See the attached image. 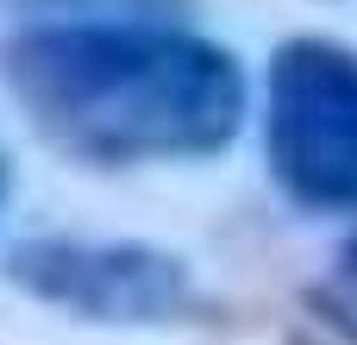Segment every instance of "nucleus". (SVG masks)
<instances>
[{"label": "nucleus", "instance_id": "f257e3e1", "mask_svg": "<svg viewBox=\"0 0 357 345\" xmlns=\"http://www.w3.org/2000/svg\"><path fill=\"white\" fill-rule=\"evenodd\" d=\"M0 82L44 145L88 170L220 157L245 126V69L169 19H31L0 38Z\"/></svg>", "mask_w": 357, "mask_h": 345}, {"label": "nucleus", "instance_id": "7ed1b4c3", "mask_svg": "<svg viewBox=\"0 0 357 345\" xmlns=\"http://www.w3.org/2000/svg\"><path fill=\"white\" fill-rule=\"evenodd\" d=\"M6 283L94 327H195L220 308L195 264L151 239H31L6 258Z\"/></svg>", "mask_w": 357, "mask_h": 345}, {"label": "nucleus", "instance_id": "39448f33", "mask_svg": "<svg viewBox=\"0 0 357 345\" xmlns=\"http://www.w3.org/2000/svg\"><path fill=\"white\" fill-rule=\"evenodd\" d=\"M6 189H13V157H6V138H0V207H6Z\"/></svg>", "mask_w": 357, "mask_h": 345}, {"label": "nucleus", "instance_id": "f03ea898", "mask_svg": "<svg viewBox=\"0 0 357 345\" xmlns=\"http://www.w3.org/2000/svg\"><path fill=\"white\" fill-rule=\"evenodd\" d=\"M264 157L307 214H357V44L301 31L264 75Z\"/></svg>", "mask_w": 357, "mask_h": 345}, {"label": "nucleus", "instance_id": "423d86ee", "mask_svg": "<svg viewBox=\"0 0 357 345\" xmlns=\"http://www.w3.org/2000/svg\"><path fill=\"white\" fill-rule=\"evenodd\" d=\"M345 264H351V277H357V239H351V245H345Z\"/></svg>", "mask_w": 357, "mask_h": 345}, {"label": "nucleus", "instance_id": "20e7f679", "mask_svg": "<svg viewBox=\"0 0 357 345\" xmlns=\"http://www.w3.org/2000/svg\"><path fill=\"white\" fill-rule=\"evenodd\" d=\"M13 6H44V13H75V19H157L188 0H13Z\"/></svg>", "mask_w": 357, "mask_h": 345}]
</instances>
